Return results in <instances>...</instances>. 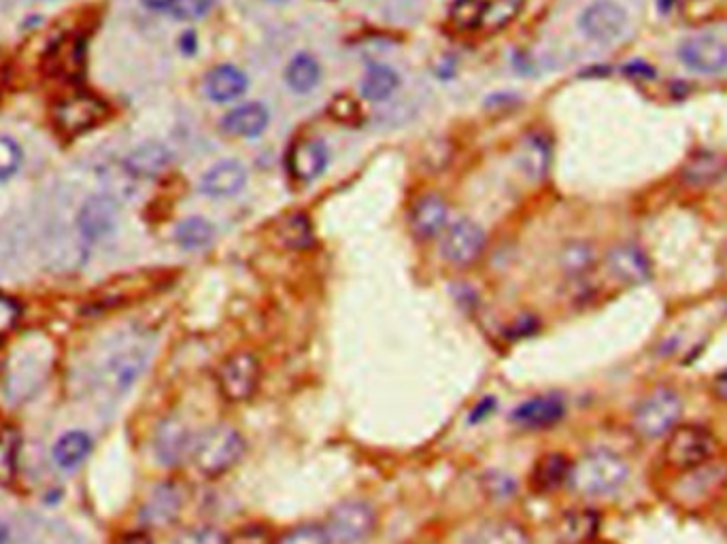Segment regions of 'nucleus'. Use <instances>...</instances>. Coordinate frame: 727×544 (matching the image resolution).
Masks as SVG:
<instances>
[{"label": "nucleus", "instance_id": "obj_25", "mask_svg": "<svg viewBox=\"0 0 727 544\" xmlns=\"http://www.w3.org/2000/svg\"><path fill=\"white\" fill-rule=\"evenodd\" d=\"M321 79V68L309 54H298L285 68V81L296 94H309Z\"/></svg>", "mask_w": 727, "mask_h": 544}, {"label": "nucleus", "instance_id": "obj_39", "mask_svg": "<svg viewBox=\"0 0 727 544\" xmlns=\"http://www.w3.org/2000/svg\"><path fill=\"white\" fill-rule=\"evenodd\" d=\"M483 485L487 496L492 500H509L513 498V493L517 491V483L513 481V476H509L506 472H487L483 476Z\"/></svg>", "mask_w": 727, "mask_h": 544}, {"label": "nucleus", "instance_id": "obj_31", "mask_svg": "<svg viewBox=\"0 0 727 544\" xmlns=\"http://www.w3.org/2000/svg\"><path fill=\"white\" fill-rule=\"evenodd\" d=\"M475 544H530V538L519 523L494 521L483 527Z\"/></svg>", "mask_w": 727, "mask_h": 544}, {"label": "nucleus", "instance_id": "obj_4", "mask_svg": "<svg viewBox=\"0 0 727 544\" xmlns=\"http://www.w3.org/2000/svg\"><path fill=\"white\" fill-rule=\"evenodd\" d=\"M377 513L364 500H345L336 504L326 521L332 544H360L375 532Z\"/></svg>", "mask_w": 727, "mask_h": 544}, {"label": "nucleus", "instance_id": "obj_32", "mask_svg": "<svg viewBox=\"0 0 727 544\" xmlns=\"http://www.w3.org/2000/svg\"><path fill=\"white\" fill-rule=\"evenodd\" d=\"M20 434L13 428L0 430V485H9L18 474Z\"/></svg>", "mask_w": 727, "mask_h": 544}, {"label": "nucleus", "instance_id": "obj_41", "mask_svg": "<svg viewBox=\"0 0 727 544\" xmlns=\"http://www.w3.org/2000/svg\"><path fill=\"white\" fill-rule=\"evenodd\" d=\"M360 113L362 111L358 107V102L351 100L349 96H336L332 100V105H330V115L334 119H338V122H341V124H347V126L360 124V119H362Z\"/></svg>", "mask_w": 727, "mask_h": 544}, {"label": "nucleus", "instance_id": "obj_33", "mask_svg": "<svg viewBox=\"0 0 727 544\" xmlns=\"http://www.w3.org/2000/svg\"><path fill=\"white\" fill-rule=\"evenodd\" d=\"M49 62H52L54 71L60 73V75H69V77H75L81 73L83 68V45L79 39H71V41H64L56 47L54 56L49 58Z\"/></svg>", "mask_w": 727, "mask_h": 544}, {"label": "nucleus", "instance_id": "obj_51", "mask_svg": "<svg viewBox=\"0 0 727 544\" xmlns=\"http://www.w3.org/2000/svg\"><path fill=\"white\" fill-rule=\"evenodd\" d=\"M270 3H281V0H270Z\"/></svg>", "mask_w": 727, "mask_h": 544}, {"label": "nucleus", "instance_id": "obj_44", "mask_svg": "<svg viewBox=\"0 0 727 544\" xmlns=\"http://www.w3.org/2000/svg\"><path fill=\"white\" fill-rule=\"evenodd\" d=\"M689 168H693V173H689L691 181H704V179H710V177H717L719 170H721L715 156H700Z\"/></svg>", "mask_w": 727, "mask_h": 544}, {"label": "nucleus", "instance_id": "obj_24", "mask_svg": "<svg viewBox=\"0 0 727 544\" xmlns=\"http://www.w3.org/2000/svg\"><path fill=\"white\" fill-rule=\"evenodd\" d=\"M147 364V351L141 349H130V351H122L113 357V362L109 364V381L113 385V389L124 391L128 389L134 381L139 379V374L143 372Z\"/></svg>", "mask_w": 727, "mask_h": 544}, {"label": "nucleus", "instance_id": "obj_6", "mask_svg": "<svg viewBox=\"0 0 727 544\" xmlns=\"http://www.w3.org/2000/svg\"><path fill=\"white\" fill-rule=\"evenodd\" d=\"M683 400L674 389H657L642 400L636 408L634 425L647 438H659L668 434L676 421L681 419Z\"/></svg>", "mask_w": 727, "mask_h": 544}, {"label": "nucleus", "instance_id": "obj_30", "mask_svg": "<svg viewBox=\"0 0 727 544\" xmlns=\"http://www.w3.org/2000/svg\"><path fill=\"white\" fill-rule=\"evenodd\" d=\"M279 238L290 249H309L313 245V226L307 215L294 213L279 224Z\"/></svg>", "mask_w": 727, "mask_h": 544}, {"label": "nucleus", "instance_id": "obj_50", "mask_svg": "<svg viewBox=\"0 0 727 544\" xmlns=\"http://www.w3.org/2000/svg\"><path fill=\"white\" fill-rule=\"evenodd\" d=\"M7 540H9V530L3 523H0V544H7Z\"/></svg>", "mask_w": 727, "mask_h": 544}, {"label": "nucleus", "instance_id": "obj_14", "mask_svg": "<svg viewBox=\"0 0 727 544\" xmlns=\"http://www.w3.org/2000/svg\"><path fill=\"white\" fill-rule=\"evenodd\" d=\"M245 181V168L234 160H224L207 170L200 181V190L211 198H230L243 190Z\"/></svg>", "mask_w": 727, "mask_h": 544}, {"label": "nucleus", "instance_id": "obj_46", "mask_svg": "<svg viewBox=\"0 0 727 544\" xmlns=\"http://www.w3.org/2000/svg\"><path fill=\"white\" fill-rule=\"evenodd\" d=\"M713 394L717 400L727 402V368L723 372H719L715 381H713Z\"/></svg>", "mask_w": 727, "mask_h": 544}, {"label": "nucleus", "instance_id": "obj_35", "mask_svg": "<svg viewBox=\"0 0 727 544\" xmlns=\"http://www.w3.org/2000/svg\"><path fill=\"white\" fill-rule=\"evenodd\" d=\"M521 7H523V0H487V9H485L481 28L498 30V28L506 26L519 15Z\"/></svg>", "mask_w": 727, "mask_h": 544}, {"label": "nucleus", "instance_id": "obj_11", "mask_svg": "<svg viewBox=\"0 0 727 544\" xmlns=\"http://www.w3.org/2000/svg\"><path fill=\"white\" fill-rule=\"evenodd\" d=\"M566 415V402L557 394L536 396L526 402H521L513 408L511 421L523 430H547L560 423Z\"/></svg>", "mask_w": 727, "mask_h": 544}, {"label": "nucleus", "instance_id": "obj_48", "mask_svg": "<svg viewBox=\"0 0 727 544\" xmlns=\"http://www.w3.org/2000/svg\"><path fill=\"white\" fill-rule=\"evenodd\" d=\"M143 5L151 11H171L175 0H143Z\"/></svg>", "mask_w": 727, "mask_h": 544}, {"label": "nucleus", "instance_id": "obj_28", "mask_svg": "<svg viewBox=\"0 0 727 544\" xmlns=\"http://www.w3.org/2000/svg\"><path fill=\"white\" fill-rule=\"evenodd\" d=\"M598 517L591 510L568 513L560 523V538L564 544H583L596 536Z\"/></svg>", "mask_w": 727, "mask_h": 544}, {"label": "nucleus", "instance_id": "obj_9", "mask_svg": "<svg viewBox=\"0 0 727 544\" xmlns=\"http://www.w3.org/2000/svg\"><path fill=\"white\" fill-rule=\"evenodd\" d=\"M443 255L455 266H470L479 260L485 249V232L479 224L470 219H460L445 230Z\"/></svg>", "mask_w": 727, "mask_h": 544}, {"label": "nucleus", "instance_id": "obj_27", "mask_svg": "<svg viewBox=\"0 0 727 544\" xmlns=\"http://www.w3.org/2000/svg\"><path fill=\"white\" fill-rule=\"evenodd\" d=\"M213 236H215V228L202 217H190V219L181 221L175 232L179 247L185 251L207 249L213 243Z\"/></svg>", "mask_w": 727, "mask_h": 544}, {"label": "nucleus", "instance_id": "obj_43", "mask_svg": "<svg viewBox=\"0 0 727 544\" xmlns=\"http://www.w3.org/2000/svg\"><path fill=\"white\" fill-rule=\"evenodd\" d=\"M213 7V0H175L171 13L177 20H200Z\"/></svg>", "mask_w": 727, "mask_h": 544}, {"label": "nucleus", "instance_id": "obj_1", "mask_svg": "<svg viewBox=\"0 0 727 544\" xmlns=\"http://www.w3.org/2000/svg\"><path fill=\"white\" fill-rule=\"evenodd\" d=\"M247 442L239 430L230 425H213L194 436L192 462L196 470L207 479H219L241 462Z\"/></svg>", "mask_w": 727, "mask_h": 544}, {"label": "nucleus", "instance_id": "obj_19", "mask_svg": "<svg viewBox=\"0 0 727 544\" xmlns=\"http://www.w3.org/2000/svg\"><path fill=\"white\" fill-rule=\"evenodd\" d=\"M572 464L570 459L562 453H545L536 459V464L530 472V485L536 491H553L570 481Z\"/></svg>", "mask_w": 727, "mask_h": 544}, {"label": "nucleus", "instance_id": "obj_21", "mask_svg": "<svg viewBox=\"0 0 727 544\" xmlns=\"http://www.w3.org/2000/svg\"><path fill=\"white\" fill-rule=\"evenodd\" d=\"M517 164L521 173L530 177L532 181L543 179L551 164V147L543 134H530L526 141L521 143L517 153Z\"/></svg>", "mask_w": 727, "mask_h": 544}, {"label": "nucleus", "instance_id": "obj_2", "mask_svg": "<svg viewBox=\"0 0 727 544\" xmlns=\"http://www.w3.org/2000/svg\"><path fill=\"white\" fill-rule=\"evenodd\" d=\"M630 466L613 451L598 449L583 455L570 470L572 487L585 496H608L628 481Z\"/></svg>", "mask_w": 727, "mask_h": 544}, {"label": "nucleus", "instance_id": "obj_13", "mask_svg": "<svg viewBox=\"0 0 727 544\" xmlns=\"http://www.w3.org/2000/svg\"><path fill=\"white\" fill-rule=\"evenodd\" d=\"M194 436L177 419L164 421L156 436V453L164 466H179L185 457L192 455Z\"/></svg>", "mask_w": 727, "mask_h": 544}, {"label": "nucleus", "instance_id": "obj_10", "mask_svg": "<svg viewBox=\"0 0 727 544\" xmlns=\"http://www.w3.org/2000/svg\"><path fill=\"white\" fill-rule=\"evenodd\" d=\"M679 58L689 71L717 75L727 68V45L717 37H693L679 47Z\"/></svg>", "mask_w": 727, "mask_h": 544}, {"label": "nucleus", "instance_id": "obj_26", "mask_svg": "<svg viewBox=\"0 0 727 544\" xmlns=\"http://www.w3.org/2000/svg\"><path fill=\"white\" fill-rule=\"evenodd\" d=\"M90 451H92V440L88 434L69 432L56 442L54 459L60 468L73 470L90 455Z\"/></svg>", "mask_w": 727, "mask_h": 544}, {"label": "nucleus", "instance_id": "obj_49", "mask_svg": "<svg viewBox=\"0 0 727 544\" xmlns=\"http://www.w3.org/2000/svg\"><path fill=\"white\" fill-rule=\"evenodd\" d=\"M181 49L185 51V54H194L196 51V34L194 32H185L183 39H181Z\"/></svg>", "mask_w": 727, "mask_h": 544}, {"label": "nucleus", "instance_id": "obj_34", "mask_svg": "<svg viewBox=\"0 0 727 544\" xmlns=\"http://www.w3.org/2000/svg\"><path fill=\"white\" fill-rule=\"evenodd\" d=\"M487 0H455L451 7V22L460 30L481 28Z\"/></svg>", "mask_w": 727, "mask_h": 544}, {"label": "nucleus", "instance_id": "obj_16", "mask_svg": "<svg viewBox=\"0 0 727 544\" xmlns=\"http://www.w3.org/2000/svg\"><path fill=\"white\" fill-rule=\"evenodd\" d=\"M328 166V151L319 141H300L290 151V173L302 183H311L324 175Z\"/></svg>", "mask_w": 727, "mask_h": 544}, {"label": "nucleus", "instance_id": "obj_18", "mask_svg": "<svg viewBox=\"0 0 727 544\" xmlns=\"http://www.w3.org/2000/svg\"><path fill=\"white\" fill-rule=\"evenodd\" d=\"M205 92L215 102H230L247 92V77L232 64L215 66L205 79Z\"/></svg>", "mask_w": 727, "mask_h": 544}, {"label": "nucleus", "instance_id": "obj_20", "mask_svg": "<svg viewBox=\"0 0 727 544\" xmlns=\"http://www.w3.org/2000/svg\"><path fill=\"white\" fill-rule=\"evenodd\" d=\"M447 224V204L438 196L419 198L411 213V226L419 238L441 234Z\"/></svg>", "mask_w": 727, "mask_h": 544}, {"label": "nucleus", "instance_id": "obj_45", "mask_svg": "<svg viewBox=\"0 0 727 544\" xmlns=\"http://www.w3.org/2000/svg\"><path fill=\"white\" fill-rule=\"evenodd\" d=\"M18 317H20V306L11 298L0 296V334L9 332L15 326Z\"/></svg>", "mask_w": 727, "mask_h": 544}, {"label": "nucleus", "instance_id": "obj_17", "mask_svg": "<svg viewBox=\"0 0 727 544\" xmlns=\"http://www.w3.org/2000/svg\"><path fill=\"white\" fill-rule=\"evenodd\" d=\"M268 111L260 102H247L232 109L224 119L222 126L228 134L241 136V139H256L268 126Z\"/></svg>", "mask_w": 727, "mask_h": 544}, {"label": "nucleus", "instance_id": "obj_38", "mask_svg": "<svg viewBox=\"0 0 727 544\" xmlns=\"http://www.w3.org/2000/svg\"><path fill=\"white\" fill-rule=\"evenodd\" d=\"M277 544H332L326 527L317 523H302L287 530Z\"/></svg>", "mask_w": 727, "mask_h": 544}, {"label": "nucleus", "instance_id": "obj_23", "mask_svg": "<svg viewBox=\"0 0 727 544\" xmlns=\"http://www.w3.org/2000/svg\"><path fill=\"white\" fill-rule=\"evenodd\" d=\"M171 162V153L160 143H145L139 149H134L128 160H126V168L134 177L141 179H151L158 177L162 170Z\"/></svg>", "mask_w": 727, "mask_h": 544}, {"label": "nucleus", "instance_id": "obj_22", "mask_svg": "<svg viewBox=\"0 0 727 544\" xmlns=\"http://www.w3.org/2000/svg\"><path fill=\"white\" fill-rule=\"evenodd\" d=\"M181 491L175 485H160L151 493L145 506V519L151 525L173 523L181 513Z\"/></svg>", "mask_w": 727, "mask_h": 544}, {"label": "nucleus", "instance_id": "obj_8", "mask_svg": "<svg viewBox=\"0 0 727 544\" xmlns=\"http://www.w3.org/2000/svg\"><path fill=\"white\" fill-rule=\"evenodd\" d=\"M107 107L92 94H73L62 98L54 109V122L64 134H81L94 128L105 117Z\"/></svg>", "mask_w": 727, "mask_h": 544}, {"label": "nucleus", "instance_id": "obj_37", "mask_svg": "<svg viewBox=\"0 0 727 544\" xmlns=\"http://www.w3.org/2000/svg\"><path fill=\"white\" fill-rule=\"evenodd\" d=\"M226 544H277L273 530L266 523H243L226 536Z\"/></svg>", "mask_w": 727, "mask_h": 544}, {"label": "nucleus", "instance_id": "obj_29", "mask_svg": "<svg viewBox=\"0 0 727 544\" xmlns=\"http://www.w3.org/2000/svg\"><path fill=\"white\" fill-rule=\"evenodd\" d=\"M400 85V79L396 75V71H392L390 66H373L366 73L364 81H362V94L366 100H387L390 98Z\"/></svg>", "mask_w": 727, "mask_h": 544}, {"label": "nucleus", "instance_id": "obj_12", "mask_svg": "<svg viewBox=\"0 0 727 544\" xmlns=\"http://www.w3.org/2000/svg\"><path fill=\"white\" fill-rule=\"evenodd\" d=\"M608 270L630 285H640L651 279V262L647 253L636 245H619L608 253Z\"/></svg>", "mask_w": 727, "mask_h": 544}, {"label": "nucleus", "instance_id": "obj_3", "mask_svg": "<svg viewBox=\"0 0 727 544\" xmlns=\"http://www.w3.org/2000/svg\"><path fill=\"white\" fill-rule=\"evenodd\" d=\"M219 396L232 404L247 402L256 396L262 381V368L258 357L251 351H234L217 368Z\"/></svg>", "mask_w": 727, "mask_h": 544}, {"label": "nucleus", "instance_id": "obj_15", "mask_svg": "<svg viewBox=\"0 0 727 544\" xmlns=\"http://www.w3.org/2000/svg\"><path fill=\"white\" fill-rule=\"evenodd\" d=\"M117 224V204L109 196L90 198L79 213V228L90 241L107 236Z\"/></svg>", "mask_w": 727, "mask_h": 544}, {"label": "nucleus", "instance_id": "obj_7", "mask_svg": "<svg viewBox=\"0 0 727 544\" xmlns=\"http://www.w3.org/2000/svg\"><path fill=\"white\" fill-rule=\"evenodd\" d=\"M625 26H628V13L615 0H596L579 17L581 32L594 43L617 41Z\"/></svg>", "mask_w": 727, "mask_h": 544}, {"label": "nucleus", "instance_id": "obj_36", "mask_svg": "<svg viewBox=\"0 0 727 544\" xmlns=\"http://www.w3.org/2000/svg\"><path fill=\"white\" fill-rule=\"evenodd\" d=\"M560 264L568 275H583L594 266V249L587 243H570L562 249Z\"/></svg>", "mask_w": 727, "mask_h": 544}, {"label": "nucleus", "instance_id": "obj_42", "mask_svg": "<svg viewBox=\"0 0 727 544\" xmlns=\"http://www.w3.org/2000/svg\"><path fill=\"white\" fill-rule=\"evenodd\" d=\"M177 544H226V536L211 525L192 527L185 534L179 536Z\"/></svg>", "mask_w": 727, "mask_h": 544}, {"label": "nucleus", "instance_id": "obj_5", "mask_svg": "<svg viewBox=\"0 0 727 544\" xmlns=\"http://www.w3.org/2000/svg\"><path fill=\"white\" fill-rule=\"evenodd\" d=\"M717 451V440L700 425H683L666 440L664 459L676 470H693L708 462Z\"/></svg>", "mask_w": 727, "mask_h": 544}, {"label": "nucleus", "instance_id": "obj_47", "mask_svg": "<svg viewBox=\"0 0 727 544\" xmlns=\"http://www.w3.org/2000/svg\"><path fill=\"white\" fill-rule=\"evenodd\" d=\"M117 544H154V540L147 532H128L117 540Z\"/></svg>", "mask_w": 727, "mask_h": 544}, {"label": "nucleus", "instance_id": "obj_40", "mask_svg": "<svg viewBox=\"0 0 727 544\" xmlns=\"http://www.w3.org/2000/svg\"><path fill=\"white\" fill-rule=\"evenodd\" d=\"M22 164V149L18 143L7 139V136H0V181H5L18 173Z\"/></svg>", "mask_w": 727, "mask_h": 544}]
</instances>
